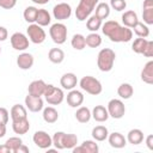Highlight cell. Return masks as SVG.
Here are the masks:
<instances>
[{"label":"cell","mask_w":153,"mask_h":153,"mask_svg":"<svg viewBox=\"0 0 153 153\" xmlns=\"http://www.w3.org/2000/svg\"><path fill=\"white\" fill-rule=\"evenodd\" d=\"M91 135L93 137L94 141H98V142H102V141H105L108 139V135H109V130L106 127L104 126H96L92 131H91Z\"/></svg>","instance_id":"cell-26"},{"label":"cell","mask_w":153,"mask_h":153,"mask_svg":"<svg viewBox=\"0 0 153 153\" xmlns=\"http://www.w3.org/2000/svg\"><path fill=\"white\" fill-rule=\"evenodd\" d=\"M42 117H43L44 122L53 124L59 120V112L54 106H47V108H43Z\"/></svg>","instance_id":"cell-24"},{"label":"cell","mask_w":153,"mask_h":153,"mask_svg":"<svg viewBox=\"0 0 153 153\" xmlns=\"http://www.w3.org/2000/svg\"><path fill=\"white\" fill-rule=\"evenodd\" d=\"M10 148H11V151L14 153L16 151H17V148L23 143V140L19 137V136H12V137H10V139H7L6 140V142H5Z\"/></svg>","instance_id":"cell-39"},{"label":"cell","mask_w":153,"mask_h":153,"mask_svg":"<svg viewBox=\"0 0 153 153\" xmlns=\"http://www.w3.org/2000/svg\"><path fill=\"white\" fill-rule=\"evenodd\" d=\"M65 131H56L51 139H53V146L55 147V149H63V145H62V137H63Z\"/></svg>","instance_id":"cell-40"},{"label":"cell","mask_w":153,"mask_h":153,"mask_svg":"<svg viewBox=\"0 0 153 153\" xmlns=\"http://www.w3.org/2000/svg\"><path fill=\"white\" fill-rule=\"evenodd\" d=\"M147 41L146 38H142V37H137L136 39H134V42L131 43V50L136 54H142L146 44H147Z\"/></svg>","instance_id":"cell-38"},{"label":"cell","mask_w":153,"mask_h":153,"mask_svg":"<svg viewBox=\"0 0 153 153\" xmlns=\"http://www.w3.org/2000/svg\"><path fill=\"white\" fill-rule=\"evenodd\" d=\"M78 143V136L75 134H63L62 137V145H63V149H72L76 146Z\"/></svg>","instance_id":"cell-32"},{"label":"cell","mask_w":153,"mask_h":153,"mask_svg":"<svg viewBox=\"0 0 153 153\" xmlns=\"http://www.w3.org/2000/svg\"><path fill=\"white\" fill-rule=\"evenodd\" d=\"M48 59L50 62L55 63V65H59L61 62H63L65 60V53L61 48H51L48 53Z\"/></svg>","instance_id":"cell-27"},{"label":"cell","mask_w":153,"mask_h":153,"mask_svg":"<svg viewBox=\"0 0 153 153\" xmlns=\"http://www.w3.org/2000/svg\"><path fill=\"white\" fill-rule=\"evenodd\" d=\"M29 151H30V149H29V147H27V146H25L24 143H22V145L17 148V151H16L14 153H29Z\"/></svg>","instance_id":"cell-48"},{"label":"cell","mask_w":153,"mask_h":153,"mask_svg":"<svg viewBox=\"0 0 153 153\" xmlns=\"http://www.w3.org/2000/svg\"><path fill=\"white\" fill-rule=\"evenodd\" d=\"M142 19L146 25H152L153 24V8H143Z\"/></svg>","instance_id":"cell-42"},{"label":"cell","mask_w":153,"mask_h":153,"mask_svg":"<svg viewBox=\"0 0 153 153\" xmlns=\"http://www.w3.org/2000/svg\"><path fill=\"white\" fill-rule=\"evenodd\" d=\"M79 85H80V88L82 91H85L86 93L88 94H92V96H97L99 93H102L103 91V86H102V82L92 76V75H85L80 79L79 81Z\"/></svg>","instance_id":"cell-3"},{"label":"cell","mask_w":153,"mask_h":153,"mask_svg":"<svg viewBox=\"0 0 153 153\" xmlns=\"http://www.w3.org/2000/svg\"><path fill=\"white\" fill-rule=\"evenodd\" d=\"M0 153H12V151L6 143H4V145H0Z\"/></svg>","instance_id":"cell-49"},{"label":"cell","mask_w":153,"mask_h":153,"mask_svg":"<svg viewBox=\"0 0 153 153\" xmlns=\"http://www.w3.org/2000/svg\"><path fill=\"white\" fill-rule=\"evenodd\" d=\"M33 4H37V5H45L48 4L50 0H31Z\"/></svg>","instance_id":"cell-52"},{"label":"cell","mask_w":153,"mask_h":153,"mask_svg":"<svg viewBox=\"0 0 153 153\" xmlns=\"http://www.w3.org/2000/svg\"><path fill=\"white\" fill-rule=\"evenodd\" d=\"M30 129V122L27 118L19 120V121H12V130L18 135H24Z\"/></svg>","instance_id":"cell-21"},{"label":"cell","mask_w":153,"mask_h":153,"mask_svg":"<svg viewBox=\"0 0 153 153\" xmlns=\"http://www.w3.org/2000/svg\"><path fill=\"white\" fill-rule=\"evenodd\" d=\"M37 11L38 8L35 6H27L24 12H23V17L25 19V22H27L29 24H32L36 22V17H37Z\"/></svg>","instance_id":"cell-35"},{"label":"cell","mask_w":153,"mask_h":153,"mask_svg":"<svg viewBox=\"0 0 153 153\" xmlns=\"http://www.w3.org/2000/svg\"><path fill=\"white\" fill-rule=\"evenodd\" d=\"M10 41H11L12 48H13L14 50H18V51H24V50H26V49L29 48V43H30L27 36L24 35L23 32H14V33L11 36Z\"/></svg>","instance_id":"cell-10"},{"label":"cell","mask_w":153,"mask_h":153,"mask_svg":"<svg viewBox=\"0 0 153 153\" xmlns=\"http://www.w3.org/2000/svg\"><path fill=\"white\" fill-rule=\"evenodd\" d=\"M8 37V31L5 26H0V42L6 41Z\"/></svg>","instance_id":"cell-46"},{"label":"cell","mask_w":153,"mask_h":153,"mask_svg":"<svg viewBox=\"0 0 153 153\" xmlns=\"http://www.w3.org/2000/svg\"><path fill=\"white\" fill-rule=\"evenodd\" d=\"M45 86H47V84L43 80H41V79L33 80L27 86V93L33 97H42L45 91Z\"/></svg>","instance_id":"cell-14"},{"label":"cell","mask_w":153,"mask_h":153,"mask_svg":"<svg viewBox=\"0 0 153 153\" xmlns=\"http://www.w3.org/2000/svg\"><path fill=\"white\" fill-rule=\"evenodd\" d=\"M6 124H2V123H0V139L1 137H4L5 136V134H6Z\"/></svg>","instance_id":"cell-51"},{"label":"cell","mask_w":153,"mask_h":153,"mask_svg":"<svg viewBox=\"0 0 153 153\" xmlns=\"http://www.w3.org/2000/svg\"><path fill=\"white\" fill-rule=\"evenodd\" d=\"M66 100L71 108H79L84 103V94L81 91L73 88V90H69V92L67 93Z\"/></svg>","instance_id":"cell-13"},{"label":"cell","mask_w":153,"mask_h":153,"mask_svg":"<svg viewBox=\"0 0 153 153\" xmlns=\"http://www.w3.org/2000/svg\"><path fill=\"white\" fill-rule=\"evenodd\" d=\"M91 116H92V118H93L94 121L100 122V123L108 121V118H109L108 110H106V108L103 106V105H96V106L92 109V111H91Z\"/></svg>","instance_id":"cell-20"},{"label":"cell","mask_w":153,"mask_h":153,"mask_svg":"<svg viewBox=\"0 0 153 153\" xmlns=\"http://www.w3.org/2000/svg\"><path fill=\"white\" fill-rule=\"evenodd\" d=\"M116 54L110 48H103L97 55V66L100 72H110L114 68Z\"/></svg>","instance_id":"cell-2"},{"label":"cell","mask_w":153,"mask_h":153,"mask_svg":"<svg viewBox=\"0 0 153 153\" xmlns=\"http://www.w3.org/2000/svg\"><path fill=\"white\" fill-rule=\"evenodd\" d=\"M142 8H153V0H143Z\"/></svg>","instance_id":"cell-50"},{"label":"cell","mask_w":153,"mask_h":153,"mask_svg":"<svg viewBox=\"0 0 153 153\" xmlns=\"http://www.w3.org/2000/svg\"><path fill=\"white\" fill-rule=\"evenodd\" d=\"M32 141L41 149H48L50 146H53V139H51V136L47 131H44V130H37V131H35V134L32 136Z\"/></svg>","instance_id":"cell-9"},{"label":"cell","mask_w":153,"mask_h":153,"mask_svg":"<svg viewBox=\"0 0 153 153\" xmlns=\"http://www.w3.org/2000/svg\"><path fill=\"white\" fill-rule=\"evenodd\" d=\"M135 35L137 37H142V38H147L149 36V27L148 25H146L145 23H141V22H137L136 25L133 27Z\"/></svg>","instance_id":"cell-36"},{"label":"cell","mask_w":153,"mask_h":153,"mask_svg":"<svg viewBox=\"0 0 153 153\" xmlns=\"http://www.w3.org/2000/svg\"><path fill=\"white\" fill-rule=\"evenodd\" d=\"M53 16L57 20L69 19L72 16V7L67 2H59L53 7Z\"/></svg>","instance_id":"cell-11"},{"label":"cell","mask_w":153,"mask_h":153,"mask_svg":"<svg viewBox=\"0 0 153 153\" xmlns=\"http://www.w3.org/2000/svg\"><path fill=\"white\" fill-rule=\"evenodd\" d=\"M45 102L49 105H59L63 102L65 99V93L63 90L60 87H56L51 84H47L45 86V91L43 93Z\"/></svg>","instance_id":"cell-5"},{"label":"cell","mask_w":153,"mask_h":153,"mask_svg":"<svg viewBox=\"0 0 153 153\" xmlns=\"http://www.w3.org/2000/svg\"><path fill=\"white\" fill-rule=\"evenodd\" d=\"M71 44L75 50H82L86 48V41H85V36L81 33H74L72 39H71Z\"/></svg>","instance_id":"cell-34"},{"label":"cell","mask_w":153,"mask_h":153,"mask_svg":"<svg viewBox=\"0 0 153 153\" xmlns=\"http://www.w3.org/2000/svg\"><path fill=\"white\" fill-rule=\"evenodd\" d=\"M10 120V112L6 108H0V123L7 124Z\"/></svg>","instance_id":"cell-43"},{"label":"cell","mask_w":153,"mask_h":153,"mask_svg":"<svg viewBox=\"0 0 153 153\" xmlns=\"http://www.w3.org/2000/svg\"><path fill=\"white\" fill-rule=\"evenodd\" d=\"M102 24H103V20L99 19L97 16H90L86 20V29L91 32H97L100 27H102Z\"/></svg>","instance_id":"cell-31"},{"label":"cell","mask_w":153,"mask_h":153,"mask_svg":"<svg viewBox=\"0 0 153 153\" xmlns=\"http://www.w3.org/2000/svg\"><path fill=\"white\" fill-rule=\"evenodd\" d=\"M127 141L131 145H140L142 143L145 136H143V131L141 129H137V128H134V129H130L127 134Z\"/></svg>","instance_id":"cell-22"},{"label":"cell","mask_w":153,"mask_h":153,"mask_svg":"<svg viewBox=\"0 0 153 153\" xmlns=\"http://www.w3.org/2000/svg\"><path fill=\"white\" fill-rule=\"evenodd\" d=\"M121 19H122L123 26H127V27H129V29H133V27L136 25V23L139 22V17H137L136 12H134V11H131V10L124 11V13L122 14Z\"/></svg>","instance_id":"cell-19"},{"label":"cell","mask_w":153,"mask_h":153,"mask_svg":"<svg viewBox=\"0 0 153 153\" xmlns=\"http://www.w3.org/2000/svg\"><path fill=\"white\" fill-rule=\"evenodd\" d=\"M141 80L148 85L153 84V61H148L141 71Z\"/></svg>","instance_id":"cell-23"},{"label":"cell","mask_w":153,"mask_h":153,"mask_svg":"<svg viewBox=\"0 0 153 153\" xmlns=\"http://www.w3.org/2000/svg\"><path fill=\"white\" fill-rule=\"evenodd\" d=\"M109 6H110V8L115 10L117 12H122L127 7V1L126 0H110Z\"/></svg>","instance_id":"cell-41"},{"label":"cell","mask_w":153,"mask_h":153,"mask_svg":"<svg viewBox=\"0 0 153 153\" xmlns=\"http://www.w3.org/2000/svg\"><path fill=\"white\" fill-rule=\"evenodd\" d=\"M0 54H1V47H0Z\"/></svg>","instance_id":"cell-53"},{"label":"cell","mask_w":153,"mask_h":153,"mask_svg":"<svg viewBox=\"0 0 153 153\" xmlns=\"http://www.w3.org/2000/svg\"><path fill=\"white\" fill-rule=\"evenodd\" d=\"M86 45L90 48H98L102 44V36L97 32H91L85 37Z\"/></svg>","instance_id":"cell-33"},{"label":"cell","mask_w":153,"mask_h":153,"mask_svg":"<svg viewBox=\"0 0 153 153\" xmlns=\"http://www.w3.org/2000/svg\"><path fill=\"white\" fill-rule=\"evenodd\" d=\"M75 118L80 123H87V122H90V120L92 118L91 110L87 106H81L80 105L78 108V110L75 111Z\"/></svg>","instance_id":"cell-28"},{"label":"cell","mask_w":153,"mask_h":153,"mask_svg":"<svg viewBox=\"0 0 153 153\" xmlns=\"http://www.w3.org/2000/svg\"><path fill=\"white\" fill-rule=\"evenodd\" d=\"M142 55L146 57H152L153 56V41H147V44L142 51Z\"/></svg>","instance_id":"cell-44"},{"label":"cell","mask_w":153,"mask_h":153,"mask_svg":"<svg viewBox=\"0 0 153 153\" xmlns=\"http://www.w3.org/2000/svg\"><path fill=\"white\" fill-rule=\"evenodd\" d=\"M146 146L148 147V149H153V135L152 134H149V135H147V137H146Z\"/></svg>","instance_id":"cell-47"},{"label":"cell","mask_w":153,"mask_h":153,"mask_svg":"<svg viewBox=\"0 0 153 153\" xmlns=\"http://www.w3.org/2000/svg\"><path fill=\"white\" fill-rule=\"evenodd\" d=\"M117 94L120 96L121 99H129L131 98V96L134 94V88L128 82H123L118 86L117 88Z\"/></svg>","instance_id":"cell-30"},{"label":"cell","mask_w":153,"mask_h":153,"mask_svg":"<svg viewBox=\"0 0 153 153\" xmlns=\"http://www.w3.org/2000/svg\"><path fill=\"white\" fill-rule=\"evenodd\" d=\"M98 1L99 0H79V4L75 8V18L79 22L86 20L94 11Z\"/></svg>","instance_id":"cell-4"},{"label":"cell","mask_w":153,"mask_h":153,"mask_svg":"<svg viewBox=\"0 0 153 153\" xmlns=\"http://www.w3.org/2000/svg\"><path fill=\"white\" fill-rule=\"evenodd\" d=\"M78 84V78L74 73L72 72H68V73H65L61 79H60V85L62 86L63 90H73Z\"/></svg>","instance_id":"cell-16"},{"label":"cell","mask_w":153,"mask_h":153,"mask_svg":"<svg viewBox=\"0 0 153 153\" xmlns=\"http://www.w3.org/2000/svg\"><path fill=\"white\" fill-rule=\"evenodd\" d=\"M67 33H68V30L63 23H55L49 29L50 38L56 44H63L67 39Z\"/></svg>","instance_id":"cell-7"},{"label":"cell","mask_w":153,"mask_h":153,"mask_svg":"<svg viewBox=\"0 0 153 153\" xmlns=\"http://www.w3.org/2000/svg\"><path fill=\"white\" fill-rule=\"evenodd\" d=\"M106 110H108V114H109V117H112L115 120H120L126 114V106H124V103L121 100V99H111L109 100L108 103V106H106Z\"/></svg>","instance_id":"cell-8"},{"label":"cell","mask_w":153,"mask_h":153,"mask_svg":"<svg viewBox=\"0 0 153 153\" xmlns=\"http://www.w3.org/2000/svg\"><path fill=\"white\" fill-rule=\"evenodd\" d=\"M59 1H62V0H59Z\"/></svg>","instance_id":"cell-54"},{"label":"cell","mask_w":153,"mask_h":153,"mask_svg":"<svg viewBox=\"0 0 153 153\" xmlns=\"http://www.w3.org/2000/svg\"><path fill=\"white\" fill-rule=\"evenodd\" d=\"M33 62H35V59L30 53H22L17 56V66L23 71L30 69L33 66Z\"/></svg>","instance_id":"cell-15"},{"label":"cell","mask_w":153,"mask_h":153,"mask_svg":"<svg viewBox=\"0 0 153 153\" xmlns=\"http://www.w3.org/2000/svg\"><path fill=\"white\" fill-rule=\"evenodd\" d=\"M24 102H25V108L31 112H39L44 108V102L42 97H33L27 93Z\"/></svg>","instance_id":"cell-12"},{"label":"cell","mask_w":153,"mask_h":153,"mask_svg":"<svg viewBox=\"0 0 153 153\" xmlns=\"http://www.w3.org/2000/svg\"><path fill=\"white\" fill-rule=\"evenodd\" d=\"M80 146L82 147L84 153H98L99 152L98 143H96L94 140H85Z\"/></svg>","instance_id":"cell-37"},{"label":"cell","mask_w":153,"mask_h":153,"mask_svg":"<svg viewBox=\"0 0 153 153\" xmlns=\"http://www.w3.org/2000/svg\"><path fill=\"white\" fill-rule=\"evenodd\" d=\"M10 116L12 121H19V120L27 118L26 108L22 104H14L10 110Z\"/></svg>","instance_id":"cell-18"},{"label":"cell","mask_w":153,"mask_h":153,"mask_svg":"<svg viewBox=\"0 0 153 153\" xmlns=\"http://www.w3.org/2000/svg\"><path fill=\"white\" fill-rule=\"evenodd\" d=\"M17 5V0H0V7L4 10H11Z\"/></svg>","instance_id":"cell-45"},{"label":"cell","mask_w":153,"mask_h":153,"mask_svg":"<svg viewBox=\"0 0 153 153\" xmlns=\"http://www.w3.org/2000/svg\"><path fill=\"white\" fill-rule=\"evenodd\" d=\"M108 141L112 148H123L127 145V139L123 134L118 131H114L108 135Z\"/></svg>","instance_id":"cell-17"},{"label":"cell","mask_w":153,"mask_h":153,"mask_svg":"<svg viewBox=\"0 0 153 153\" xmlns=\"http://www.w3.org/2000/svg\"><path fill=\"white\" fill-rule=\"evenodd\" d=\"M102 32L115 43H127L133 38V30L120 25L116 20H108L102 24Z\"/></svg>","instance_id":"cell-1"},{"label":"cell","mask_w":153,"mask_h":153,"mask_svg":"<svg viewBox=\"0 0 153 153\" xmlns=\"http://www.w3.org/2000/svg\"><path fill=\"white\" fill-rule=\"evenodd\" d=\"M110 6L106 2H98L94 7V16H97L99 19L104 20L110 16Z\"/></svg>","instance_id":"cell-29"},{"label":"cell","mask_w":153,"mask_h":153,"mask_svg":"<svg viewBox=\"0 0 153 153\" xmlns=\"http://www.w3.org/2000/svg\"><path fill=\"white\" fill-rule=\"evenodd\" d=\"M36 24H38L39 26H48L51 23V16L48 12V10L45 8H38L37 11V17H36Z\"/></svg>","instance_id":"cell-25"},{"label":"cell","mask_w":153,"mask_h":153,"mask_svg":"<svg viewBox=\"0 0 153 153\" xmlns=\"http://www.w3.org/2000/svg\"><path fill=\"white\" fill-rule=\"evenodd\" d=\"M26 36H27L29 41L33 44H41L47 38V33H45L44 29L42 26H39L38 24H36V23H32L27 26Z\"/></svg>","instance_id":"cell-6"}]
</instances>
